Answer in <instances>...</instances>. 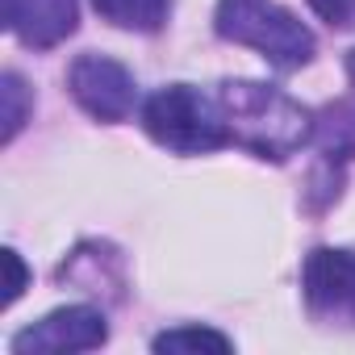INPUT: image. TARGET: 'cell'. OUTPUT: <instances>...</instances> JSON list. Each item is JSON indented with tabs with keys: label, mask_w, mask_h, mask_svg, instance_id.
<instances>
[{
	"label": "cell",
	"mask_w": 355,
	"mask_h": 355,
	"mask_svg": "<svg viewBox=\"0 0 355 355\" xmlns=\"http://www.w3.org/2000/svg\"><path fill=\"white\" fill-rule=\"evenodd\" d=\"M218 105L230 125V142L259 159H288L313 138V113L272 84L226 80L218 88Z\"/></svg>",
	"instance_id": "cell-1"
},
{
	"label": "cell",
	"mask_w": 355,
	"mask_h": 355,
	"mask_svg": "<svg viewBox=\"0 0 355 355\" xmlns=\"http://www.w3.org/2000/svg\"><path fill=\"white\" fill-rule=\"evenodd\" d=\"M214 30L226 42L259 51L272 67L297 71L313 59V34L276 0H218Z\"/></svg>",
	"instance_id": "cell-2"
},
{
	"label": "cell",
	"mask_w": 355,
	"mask_h": 355,
	"mask_svg": "<svg viewBox=\"0 0 355 355\" xmlns=\"http://www.w3.org/2000/svg\"><path fill=\"white\" fill-rule=\"evenodd\" d=\"M142 130L175 155H209L230 146V125L222 105L193 84H167L142 105Z\"/></svg>",
	"instance_id": "cell-3"
},
{
	"label": "cell",
	"mask_w": 355,
	"mask_h": 355,
	"mask_svg": "<svg viewBox=\"0 0 355 355\" xmlns=\"http://www.w3.org/2000/svg\"><path fill=\"white\" fill-rule=\"evenodd\" d=\"M67 88L76 96V105L96 117V121H125L138 105V84L134 71L109 55H80L67 67Z\"/></svg>",
	"instance_id": "cell-4"
},
{
	"label": "cell",
	"mask_w": 355,
	"mask_h": 355,
	"mask_svg": "<svg viewBox=\"0 0 355 355\" xmlns=\"http://www.w3.org/2000/svg\"><path fill=\"white\" fill-rule=\"evenodd\" d=\"M305 305L313 318L330 326H355V251L318 247L301 268Z\"/></svg>",
	"instance_id": "cell-5"
},
{
	"label": "cell",
	"mask_w": 355,
	"mask_h": 355,
	"mask_svg": "<svg viewBox=\"0 0 355 355\" xmlns=\"http://www.w3.org/2000/svg\"><path fill=\"white\" fill-rule=\"evenodd\" d=\"M109 338L105 313L92 305H63L55 313H46L42 322L26 326L21 334H13V351L17 355H34V351H51V355H71V351H92Z\"/></svg>",
	"instance_id": "cell-6"
},
{
	"label": "cell",
	"mask_w": 355,
	"mask_h": 355,
	"mask_svg": "<svg viewBox=\"0 0 355 355\" xmlns=\"http://www.w3.org/2000/svg\"><path fill=\"white\" fill-rule=\"evenodd\" d=\"M80 9L76 0H5V26L13 38H21L34 51L59 46L76 34Z\"/></svg>",
	"instance_id": "cell-7"
},
{
	"label": "cell",
	"mask_w": 355,
	"mask_h": 355,
	"mask_svg": "<svg viewBox=\"0 0 355 355\" xmlns=\"http://www.w3.org/2000/svg\"><path fill=\"white\" fill-rule=\"evenodd\" d=\"M92 5L105 21L134 34H155L171 13V0H92Z\"/></svg>",
	"instance_id": "cell-8"
},
{
	"label": "cell",
	"mask_w": 355,
	"mask_h": 355,
	"mask_svg": "<svg viewBox=\"0 0 355 355\" xmlns=\"http://www.w3.org/2000/svg\"><path fill=\"white\" fill-rule=\"evenodd\" d=\"M234 343L214 326H171L155 334V351H230Z\"/></svg>",
	"instance_id": "cell-9"
},
{
	"label": "cell",
	"mask_w": 355,
	"mask_h": 355,
	"mask_svg": "<svg viewBox=\"0 0 355 355\" xmlns=\"http://www.w3.org/2000/svg\"><path fill=\"white\" fill-rule=\"evenodd\" d=\"M0 101H5V142H13L17 130L30 121V88L17 71H5V80H0Z\"/></svg>",
	"instance_id": "cell-10"
},
{
	"label": "cell",
	"mask_w": 355,
	"mask_h": 355,
	"mask_svg": "<svg viewBox=\"0 0 355 355\" xmlns=\"http://www.w3.org/2000/svg\"><path fill=\"white\" fill-rule=\"evenodd\" d=\"M309 5H313V13L322 21H330L338 30H351L355 26V0H309Z\"/></svg>",
	"instance_id": "cell-11"
},
{
	"label": "cell",
	"mask_w": 355,
	"mask_h": 355,
	"mask_svg": "<svg viewBox=\"0 0 355 355\" xmlns=\"http://www.w3.org/2000/svg\"><path fill=\"white\" fill-rule=\"evenodd\" d=\"M5 268H9V284H5V305H13L21 293H26V280H30V272H26V263H21V255L9 247L5 251Z\"/></svg>",
	"instance_id": "cell-12"
},
{
	"label": "cell",
	"mask_w": 355,
	"mask_h": 355,
	"mask_svg": "<svg viewBox=\"0 0 355 355\" xmlns=\"http://www.w3.org/2000/svg\"><path fill=\"white\" fill-rule=\"evenodd\" d=\"M347 80H351V88H355V51L347 55Z\"/></svg>",
	"instance_id": "cell-13"
}]
</instances>
